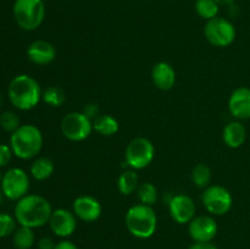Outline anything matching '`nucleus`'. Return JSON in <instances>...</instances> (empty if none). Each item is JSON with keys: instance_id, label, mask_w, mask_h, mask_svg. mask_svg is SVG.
<instances>
[{"instance_id": "e433bc0d", "label": "nucleus", "mask_w": 250, "mask_h": 249, "mask_svg": "<svg viewBox=\"0 0 250 249\" xmlns=\"http://www.w3.org/2000/svg\"><path fill=\"white\" fill-rule=\"evenodd\" d=\"M1 103H2V98H1V95H0V105H1Z\"/></svg>"}, {"instance_id": "2eb2a0df", "label": "nucleus", "mask_w": 250, "mask_h": 249, "mask_svg": "<svg viewBox=\"0 0 250 249\" xmlns=\"http://www.w3.org/2000/svg\"><path fill=\"white\" fill-rule=\"evenodd\" d=\"M229 111L238 121L250 119V88L239 87L231 93Z\"/></svg>"}, {"instance_id": "72a5a7b5", "label": "nucleus", "mask_w": 250, "mask_h": 249, "mask_svg": "<svg viewBox=\"0 0 250 249\" xmlns=\"http://www.w3.org/2000/svg\"><path fill=\"white\" fill-rule=\"evenodd\" d=\"M220 6H229L234 2V0H215Z\"/></svg>"}, {"instance_id": "4468645a", "label": "nucleus", "mask_w": 250, "mask_h": 249, "mask_svg": "<svg viewBox=\"0 0 250 249\" xmlns=\"http://www.w3.org/2000/svg\"><path fill=\"white\" fill-rule=\"evenodd\" d=\"M76 217L84 222H94L102 216L103 208L99 200L92 195H80L72 203Z\"/></svg>"}, {"instance_id": "412c9836", "label": "nucleus", "mask_w": 250, "mask_h": 249, "mask_svg": "<svg viewBox=\"0 0 250 249\" xmlns=\"http://www.w3.org/2000/svg\"><path fill=\"white\" fill-rule=\"evenodd\" d=\"M139 186V177L136 170H125L117 178V189L122 195H131Z\"/></svg>"}, {"instance_id": "0eeeda50", "label": "nucleus", "mask_w": 250, "mask_h": 249, "mask_svg": "<svg viewBox=\"0 0 250 249\" xmlns=\"http://www.w3.org/2000/svg\"><path fill=\"white\" fill-rule=\"evenodd\" d=\"M61 133L71 142H83L92 134L93 121L82 111H71L62 117Z\"/></svg>"}, {"instance_id": "6e6552de", "label": "nucleus", "mask_w": 250, "mask_h": 249, "mask_svg": "<svg viewBox=\"0 0 250 249\" xmlns=\"http://www.w3.org/2000/svg\"><path fill=\"white\" fill-rule=\"evenodd\" d=\"M0 189L6 199L17 202L24 195L28 194L29 190V176L23 168L12 167L9 168L2 175L0 182Z\"/></svg>"}, {"instance_id": "20e7f679", "label": "nucleus", "mask_w": 250, "mask_h": 249, "mask_svg": "<svg viewBox=\"0 0 250 249\" xmlns=\"http://www.w3.org/2000/svg\"><path fill=\"white\" fill-rule=\"evenodd\" d=\"M125 224L132 236L139 239H146L155 233L158 216L153 207L138 203L127 210Z\"/></svg>"}, {"instance_id": "4c0bfd02", "label": "nucleus", "mask_w": 250, "mask_h": 249, "mask_svg": "<svg viewBox=\"0 0 250 249\" xmlns=\"http://www.w3.org/2000/svg\"><path fill=\"white\" fill-rule=\"evenodd\" d=\"M44 1H45V0H44Z\"/></svg>"}, {"instance_id": "7c9ffc66", "label": "nucleus", "mask_w": 250, "mask_h": 249, "mask_svg": "<svg viewBox=\"0 0 250 249\" xmlns=\"http://www.w3.org/2000/svg\"><path fill=\"white\" fill-rule=\"evenodd\" d=\"M56 244L54 243L53 239L50 237H42L38 241V248L39 249H54Z\"/></svg>"}, {"instance_id": "1a4fd4ad", "label": "nucleus", "mask_w": 250, "mask_h": 249, "mask_svg": "<svg viewBox=\"0 0 250 249\" xmlns=\"http://www.w3.org/2000/svg\"><path fill=\"white\" fill-rule=\"evenodd\" d=\"M204 36L211 45L216 48H226L236 39V28L231 21L217 16L207 21L204 26Z\"/></svg>"}, {"instance_id": "c9c22d12", "label": "nucleus", "mask_w": 250, "mask_h": 249, "mask_svg": "<svg viewBox=\"0 0 250 249\" xmlns=\"http://www.w3.org/2000/svg\"><path fill=\"white\" fill-rule=\"evenodd\" d=\"M2 175H4V173H1V171H0V182H1L2 180Z\"/></svg>"}, {"instance_id": "cd10ccee", "label": "nucleus", "mask_w": 250, "mask_h": 249, "mask_svg": "<svg viewBox=\"0 0 250 249\" xmlns=\"http://www.w3.org/2000/svg\"><path fill=\"white\" fill-rule=\"evenodd\" d=\"M16 225L17 221L15 216L0 212V238L14 234V232L16 231Z\"/></svg>"}, {"instance_id": "a878e982", "label": "nucleus", "mask_w": 250, "mask_h": 249, "mask_svg": "<svg viewBox=\"0 0 250 249\" xmlns=\"http://www.w3.org/2000/svg\"><path fill=\"white\" fill-rule=\"evenodd\" d=\"M194 9L198 16L209 21L214 17H217L220 11V5L215 0H197Z\"/></svg>"}, {"instance_id": "dca6fc26", "label": "nucleus", "mask_w": 250, "mask_h": 249, "mask_svg": "<svg viewBox=\"0 0 250 249\" xmlns=\"http://www.w3.org/2000/svg\"><path fill=\"white\" fill-rule=\"evenodd\" d=\"M27 58L34 65L44 66L53 62L56 58V49L48 41H34L27 49Z\"/></svg>"}, {"instance_id": "2f4dec72", "label": "nucleus", "mask_w": 250, "mask_h": 249, "mask_svg": "<svg viewBox=\"0 0 250 249\" xmlns=\"http://www.w3.org/2000/svg\"><path fill=\"white\" fill-rule=\"evenodd\" d=\"M189 249H217V247L211 242H194Z\"/></svg>"}, {"instance_id": "bb28decb", "label": "nucleus", "mask_w": 250, "mask_h": 249, "mask_svg": "<svg viewBox=\"0 0 250 249\" xmlns=\"http://www.w3.org/2000/svg\"><path fill=\"white\" fill-rule=\"evenodd\" d=\"M21 126L20 117L14 111H4L0 114V127L7 133H14Z\"/></svg>"}, {"instance_id": "393cba45", "label": "nucleus", "mask_w": 250, "mask_h": 249, "mask_svg": "<svg viewBox=\"0 0 250 249\" xmlns=\"http://www.w3.org/2000/svg\"><path fill=\"white\" fill-rule=\"evenodd\" d=\"M42 100L51 107H60L65 104L66 94L63 92V89H61L60 87H58V85H51V87L43 90Z\"/></svg>"}, {"instance_id": "9d476101", "label": "nucleus", "mask_w": 250, "mask_h": 249, "mask_svg": "<svg viewBox=\"0 0 250 249\" xmlns=\"http://www.w3.org/2000/svg\"><path fill=\"white\" fill-rule=\"evenodd\" d=\"M202 203L207 211L214 216L227 214L233 205L231 192L224 186H209L202 194Z\"/></svg>"}, {"instance_id": "4be33fe9", "label": "nucleus", "mask_w": 250, "mask_h": 249, "mask_svg": "<svg viewBox=\"0 0 250 249\" xmlns=\"http://www.w3.org/2000/svg\"><path fill=\"white\" fill-rule=\"evenodd\" d=\"M190 178H192V182L194 183L195 187L205 189L207 187H209L210 182H211V168L207 164H197L193 167L192 173H190Z\"/></svg>"}, {"instance_id": "b1692460", "label": "nucleus", "mask_w": 250, "mask_h": 249, "mask_svg": "<svg viewBox=\"0 0 250 249\" xmlns=\"http://www.w3.org/2000/svg\"><path fill=\"white\" fill-rule=\"evenodd\" d=\"M136 193H137V198H138L141 204L153 207V205L158 202V195H159L158 188H156L151 182L139 183Z\"/></svg>"}, {"instance_id": "5701e85b", "label": "nucleus", "mask_w": 250, "mask_h": 249, "mask_svg": "<svg viewBox=\"0 0 250 249\" xmlns=\"http://www.w3.org/2000/svg\"><path fill=\"white\" fill-rule=\"evenodd\" d=\"M34 241H36V237H34L33 228L20 226L14 232L12 243L16 249H31L33 247Z\"/></svg>"}, {"instance_id": "ddd939ff", "label": "nucleus", "mask_w": 250, "mask_h": 249, "mask_svg": "<svg viewBox=\"0 0 250 249\" xmlns=\"http://www.w3.org/2000/svg\"><path fill=\"white\" fill-rule=\"evenodd\" d=\"M49 226L55 236L61 237V238L70 237L77 228V217L73 214V211L59 208L51 212Z\"/></svg>"}, {"instance_id": "f704fd0d", "label": "nucleus", "mask_w": 250, "mask_h": 249, "mask_svg": "<svg viewBox=\"0 0 250 249\" xmlns=\"http://www.w3.org/2000/svg\"><path fill=\"white\" fill-rule=\"evenodd\" d=\"M4 194H2V192H1V189H0V205L2 204V200H4Z\"/></svg>"}, {"instance_id": "7ed1b4c3", "label": "nucleus", "mask_w": 250, "mask_h": 249, "mask_svg": "<svg viewBox=\"0 0 250 249\" xmlns=\"http://www.w3.org/2000/svg\"><path fill=\"white\" fill-rule=\"evenodd\" d=\"M43 134L32 124H21L10 136V146L15 156L22 160L36 159L43 148Z\"/></svg>"}, {"instance_id": "aec40b11", "label": "nucleus", "mask_w": 250, "mask_h": 249, "mask_svg": "<svg viewBox=\"0 0 250 249\" xmlns=\"http://www.w3.org/2000/svg\"><path fill=\"white\" fill-rule=\"evenodd\" d=\"M120 129L119 121L112 115L100 114L93 121V131L103 137H111L116 134Z\"/></svg>"}, {"instance_id": "c756f323", "label": "nucleus", "mask_w": 250, "mask_h": 249, "mask_svg": "<svg viewBox=\"0 0 250 249\" xmlns=\"http://www.w3.org/2000/svg\"><path fill=\"white\" fill-rule=\"evenodd\" d=\"M82 112L88 117V119L92 120V121H94V120L102 114V112H100V107L98 106V104H94V103H88V104H85Z\"/></svg>"}, {"instance_id": "423d86ee", "label": "nucleus", "mask_w": 250, "mask_h": 249, "mask_svg": "<svg viewBox=\"0 0 250 249\" xmlns=\"http://www.w3.org/2000/svg\"><path fill=\"white\" fill-rule=\"evenodd\" d=\"M155 158V146L146 137L132 139L125 150V164L132 170H143L153 163Z\"/></svg>"}, {"instance_id": "f3484780", "label": "nucleus", "mask_w": 250, "mask_h": 249, "mask_svg": "<svg viewBox=\"0 0 250 249\" xmlns=\"http://www.w3.org/2000/svg\"><path fill=\"white\" fill-rule=\"evenodd\" d=\"M151 81L158 89L170 90L175 87L176 83V71L171 63L166 61L156 62L151 68Z\"/></svg>"}, {"instance_id": "f8f14e48", "label": "nucleus", "mask_w": 250, "mask_h": 249, "mask_svg": "<svg viewBox=\"0 0 250 249\" xmlns=\"http://www.w3.org/2000/svg\"><path fill=\"white\" fill-rule=\"evenodd\" d=\"M219 226L210 215L195 216L188 224V233L194 242H211L216 237Z\"/></svg>"}, {"instance_id": "473e14b6", "label": "nucleus", "mask_w": 250, "mask_h": 249, "mask_svg": "<svg viewBox=\"0 0 250 249\" xmlns=\"http://www.w3.org/2000/svg\"><path fill=\"white\" fill-rule=\"evenodd\" d=\"M54 249H78V247L76 246L73 242L71 241H61L59 242V243H56L55 248Z\"/></svg>"}, {"instance_id": "6ab92c4d", "label": "nucleus", "mask_w": 250, "mask_h": 249, "mask_svg": "<svg viewBox=\"0 0 250 249\" xmlns=\"http://www.w3.org/2000/svg\"><path fill=\"white\" fill-rule=\"evenodd\" d=\"M54 171V161L46 156H37L29 167V173L36 181H46L53 176Z\"/></svg>"}, {"instance_id": "39448f33", "label": "nucleus", "mask_w": 250, "mask_h": 249, "mask_svg": "<svg viewBox=\"0 0 250 249\" xmlns=\"http://www.w3.org/2000/svg\"><path fill=\"white\" fill-rule=\"evenodd\" d=\"M14 19L23 31H36L43 23L45 17L44 0H15Z\"/></svg>"}, {"instance_id": "c85d7f7f", "label": "nucleus", "mask_w": 250, "mask_h": 249, "mask_svg": "<svg viewBox=\"0 0 250 249\" xmlns=\"http://www.w3.org/2000/svg\"><path fill=\"white\" fill-rule=\"evenodd\" d=\"M12 155H14V153H12L11 146L6 145V144H0V168L9 165Z\"/></svg>"}, {"instance_id": "a211bd4d", "label": "nucleus", "mask_w": 250, "mask_h": 249, "mask_svg": "<svg viewBox=\"0 0 250 249\" xmlns=\"http://www.w3.org/2000/svg\"><path fill=\"white\" fill-rule=\"evenodd\" d=\"M225 144L232 149H237L244 144L247 139V128L241 121H231L225 126L222 131Z\"/></svg>"}, {"instance_id": "f257e3e1", "label": "nucleus", "mask_w": 250, "mask_h": 249, "mask_svg": "<svg viewBox=\"0 0 250 249\" xmlns=\"http://www.w3.org/2000/svg\"><path fill=\"white\" fill-rule=\"evenodd\" d=\"M53 208L49 200L39 194H27L15 204L14 216L20 226L38 228L49 224Z\"/></svg>"}, {"instance_id": "f03ea898", "label": "nucleus", "mask_w": 250, "mask_h": 249, "mask_svg": "<svg viewBox=\"0 0 250 249\" xmlns=\"http://www.w3.org/2000/svg\"><path fill=\"white\" fill-rule=\"evenodd\" d=\"M41 84L36 78L29 75H17L11 80L7 88V97L10 103L16 109L28 111L34 109L42 100Z\"/></svg>"}, {"instance_id": "9b49d317", "label": "nucleus", "mask_w": 250, "mask_h": 249, "mask_svg": "<svg viewBox=\"0 0 250 249\" xmlns=\"http://www.w3.org/2000/svg\"><path fill=\"white\" fill-rule=\"evenodd\" d=\"M168 212L175 222L180 225L189 224L197 214V207L187 194H175L168 200Z\"/></svg>"}]
</instances>
